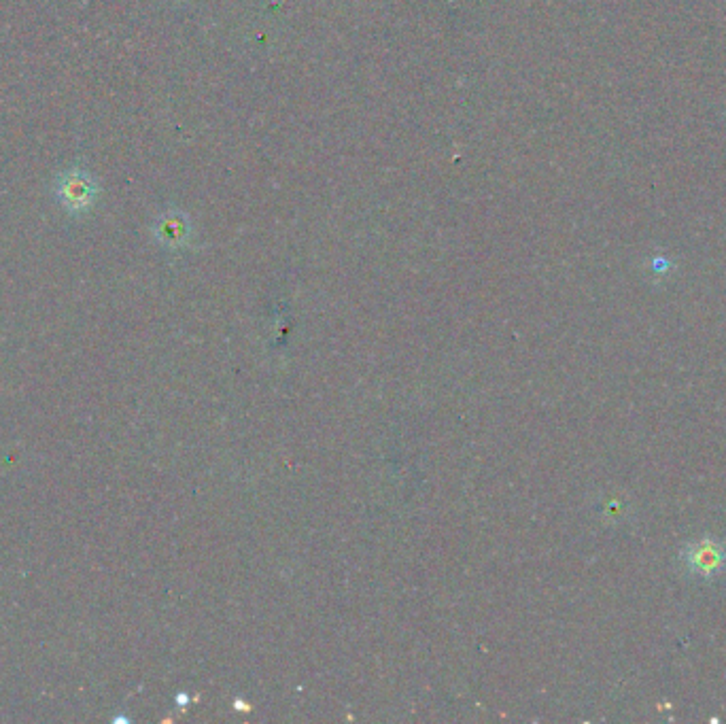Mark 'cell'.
<instances>
[{
	"label": "cell",
	"instance_id": "1",
	"mask_svg": "<svg viewBox=\"0 0 726 724\" xmlns=\"http://www.w3.org/2000/svg\"><path fill=\"white\" fill-rule=\"evenodd\" d=\"M54 192L66 213L85 215L94 209V204L100 196V187L88 170L75 166L60 172L54 185Z\"/></svg>",
	"mask_w": 726,
	"mask_h": 724
},
{
	"label": "cell",
	"instance_id": "2",
	"mask_svg": "<svg viewBox=\"0 0 726 724\" xmlns=\"http://www.w3.org/2000/svg\"><path fill=\"white\" fill-rule=\"evenodd\" d=\"M684 561L690 572L710 578L724 567L726 550L720 542L712 538H703L699 542H693L684 550Z\"/></svg>",
	"mask_w": 726,
	"mask_h": 724
},
{
	"label": "cell",
	"instance_id": "3",
	"mask_svg": "<svg viewBox=\"0 0 726 724\" xmlns=\"http://www.w3.org/2000/svg\"><path fill=\"white\" fill-rule=\"evenodd\" d=\"M155 238L166 247H181L189 238V219L181 211H168L155 221Z\"/></svg>",
	"mask_w": 726,
	"mask_h": 724
}]
</instances>
